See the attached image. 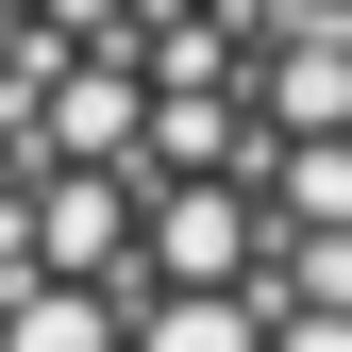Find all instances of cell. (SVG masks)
I'll return each mask as SVG.
<instances>
[{
  "label": "cell",
  "mask_w": 352,
  "mask_h": 352,
  "mask_svg": "<svg viewBox=\"0 0 352 352\" xmlns=\"http://www.w3.org/2000/svg\"><path fill=\"white\" fill-rule=\"evenodd\" d=\"M0 352H352V0H0Z\"/></svg>",
  "instance_id": "1"
}]
</instances>
